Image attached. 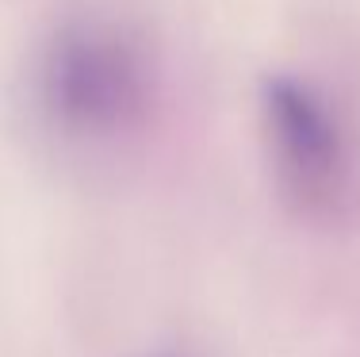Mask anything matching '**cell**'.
Wrapping results in <instances>:
<instances>
[{
  "mask_svg": "<svg viewBox=\"0 0 360 357\" xmlns=\"http://www.w3.org/2000/svg\"><path fill=\"white\" fill-rule=\"evenodd\" d=\"M42 108L73 139L111 142L150 115L153 77L131 31L100 20L65 23L39 73Z\"/></svg>",
  "mask_w": 360,
  "mask_h": 357,
  "instance_id": "cell-1",
  "label": "cell"
},
{
  "mask_svg": "<svg viewBox=\"0 0 360 357\" xmlns=\"http://www.w3.org/2000/svg\"><path fill=\"white\" fill-rule=\"evenodd\" d=\"M264 131L276 177L303 211H338L353 181V150L338 112L295 77L264 84Z\"/></svg>",
  "mask_w": 360,
  "mask_h": 357,
  "instance_id": "cell-2",
  "label": "cell"
}]
</instances>
